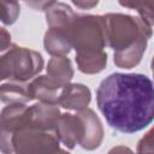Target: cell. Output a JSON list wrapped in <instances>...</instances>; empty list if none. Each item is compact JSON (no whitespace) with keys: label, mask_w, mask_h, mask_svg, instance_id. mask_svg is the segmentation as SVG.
Returning a JSON list of instances; mask_svg holds the SVG:
<instances>
[{"label":"cell","mask_w":154,"mask_h":154,"mask_svg":"<svg viewBox=\"0 0 154 154\" xmlns=\"http://www.w3.org/2000/svg\"><path fill=\"white\" fill-rule=\"evenodd\" d=\"M59 117H60V109L58 105L37 102L28 107L26 128L45 130V131H55V126L59 120Z\"/></svg>","instance_id":"obj_7"},{"label":"cell","mask_w":154,"mask_h":154,"mask_svg":"<svg viewBox=\"0 0 154 154\" xmlns=\"http://www.w3.org/2000/svg\"><path fill=\"white\" fill-rule=\"evenodd\" d=\"M28 106L23 103L7 105L0 112V152L2 154H13V136L28 126Z\"/></svg>","instance_id":"obj_6"},{"label":"cell","mask_w":154,"mask_h":154,"mask_svg":"<svg viewBox=\"0 0 154 154\" xmlns=\"http://www.w3.org/2000/svg\"><path fill=\"white\" fill-rule=\"evenodd\" d=\"M42 69L43 58L34 49L12 43L5 53L0 54V81L29 82Z\"/></svg>","instance_id":"obj_3"},{"label":"cell","mask_w":154,"mask_h":154,"mask_svg":"<svg viewBox=\"0 0 154 154\" xmlns=\"http://www.w3.org/2000/svg\"><path fill=\"white\" fill-rule=\"evenodd\" d=\"M75 60L81 72L85 75H94L101 72L107 64V53L105 51L97 53L76 54Z\"/></svg>","instance_id":"obj_15"},{"label":"cell","mask_w":154,"mask_h":154,"mask_svg":"<svg viewBox=\"0 0 154 154\" xmlns=\"http://www.w3.org/2000/svg\"><path fill=\"white\" fill-rule=\"evenodd\" d=\"M47 76L59 89L64 88L73 77L71 60L66 57H52L47 64Z\"/></svg>","instance_id":"obj_13"},{"label":"cell","mask_w":154,"mask_h":154,"mask_svg":"<svg viewBox=\"0 0 154 154\" xmlns=\"http://www.w3.org/2000/svg\"><path fill=\"white\" fill-rule=\"evenodd\" d=\"M14 154H70L60 148L55 131L24 128L13 136Z\"/></svg>","instance_id":"obj_5"},{"label":"cell","mask_w":154,"mask_h":154,"mask_svg":"<svg viewBox=\"0 0 154 154\" xmlns=\"http://www.w3.org/2000/svg\"><path fill=\"white\" fill-rule=\"evenodd\" d=\"M29 91V82H14L10 81L0 85V101L7 105H16L31 101Z\"/></svg>","instance_id":"obj_14"},{"label":"cell","mask_w":154,"mask_h":154,"mask_svg":"<svg viewBox=\"0 0 154 154\" xmlns=\"http://www.w3.org/2000/svg\"><path fill=\"white\" fill-rule=\"evenodd\" d=\"M136 154H154L153 149V129H150L138 142Z\"/></svg>","instance_id":"obj_18"},{"label":"cell","mask_w":154,"mask_h":154,"mask_svg":"<svg viewBox=\"0 0 154 154\" xmlns=\"http://www.w3.org/2000/svg\"><path fill=\"white\" fill-rule=\"evenodd\" d=\"M96 103L112 129L124 134L141 131L154 118L153 82L142 73H112L97 87Z\"/></svg>","instance_id":"obj_1"},{"label":"cell","mask_w":154,"mask_h":154,"mask_svg":"<svg viewBox=\"0 0 154 154\" xmlns=\"http://www.w3.org/2000/svg\"><path fill=\"white\" fill-rule=\"evenodd\" d=\"M90 100L91 91L87 85L82 83H69L61 88V91L58 95L59 106L76 112L88 108Z\"/></svg>","instance_id":"obj_10"},{"label":"cell","mask_w":154,"mask_h":154,"mask_svg":"<svg viewBox=\"0 0 154 154\" xmlns=\"http://www.w3.org/2000/svg\"><path fill=\"white\" fill-rule=\"evenodd\" d=\"M72 4L75 6H77V7L82 8V10H90V8L95 7L99 4V1H75L73 0Z\"/></svg>","instance_id":"obj_20"},{"label":"cell","mask_w":154,"mask_h":154,"mask_svg":"<svg viewBox=\"0 0 154 154\" xmlns=\"http://www.w3.org/2000/svg\"><path fill=\"white\" fill-rule=\"evenodd\" d=\"M55 134L59 142H61L66 148L73 149L76 144H79V142L83 138L84 135L83 122L77 116V113L60 114L55 126Z\"/></svg>","instance_id":"obj_8"},{"label":"cell","mask_w":154,"mask_h":154,"mask_svg":"<svg viewBox=\"0 0 154 154\" xmlns=\"http://www.w3.org/2000/svg\"><path fill=\"white\" fill-rule=\"evenodd\" d=\"M122 6L124 7H129V8H134L137 11V13L140 14V19L142 22H144L148 26L153 28V7H154V2L153 1H129V2H119Z\"/></svg>","instance_id":"obj_16"},{"label":"cell","mask_w":154,"mask_h":154,"mask_svg":"<svg viewBox=\"0 0 154 154\" xmlns=\"http://www.w3.org/2000/svg\"><path fill=\"white\" fill-rule=\"evenodd\" d=\"M59 88L48 78L47 75H40L29 81V91L32 100L43 103L58 105Z\"/></svg>","instance_id":"obj_12"},{"label":"cell","mask_w":154,"mask_h":154,"mask_svg":"<svg viewBox=\"0 0 154 154\" xmlns=\"http://www.w3.org/2000/svg\"><path fill=\"white\" fill-rule=\"evenodd\" d=\"M11 34L0 26V53H5L11 47Z\"/></svg>","instance_id":"obj_19"},{"label":"cell","mask_w":154,"mask_h":154,"mask_svg":"<svg viewBox=\"0 0 154 154\" xmlns=\"http://www.w3.org/2000/svg\"><path fill=\"white\" fill-rule=\"evenodd\" d=\"M102 17L106 43L114 51V64L120 69H132L138 65L153 35V28L130 14L107 13Z\"/></svg>","instance_id":"obj_2"},{"label":"cell","mask_w":154,"mask_h":154,"mask_svg":"<svg viewBox=\"0 0 154 154\" xmlns=\"http://www.w3.org/2000/svg\"><path fill=\"white\" fill-rule=\"evenodd\" d=\"M107 154H134V152L125 146H116L112 149H109V152Z\"/></svg>","instance_id":"obj_21"},{"label":"cell","mask_w":154,"mask_h":154,"mask_svg":"<svg viewBox=\"0 0 154 154\" xmlns=\"http://www.w3.org/2000/svg\"><path fill=\"white\" fill-rule=\"evenodd\" d=\"M43 46L52 57H65L72 46L69 28H48L43 37Z\"/></svg>","instance_id":"obj_11"},{"label":"cell","mask_w":154,"mask_h":154,"mask_svg":"<svg viewBox=\"0 0 154 154\" xmlns=\"http://www.w3.org/2000/svg\"><path fill=\"white\" fill-rule=\"evenodd\" d=\"M70 40L76 54L102 52L107 46L103 17L75 14L70 24Z\"/></svg>","instance_id":"obj_4"},{"label":"cell","mask_w":154,"mask_h":154,"mask_svg":"<svg viewBox=\"0 0 154 154\" xmlns=\"http://www.w3.org/2000/svg\"><path fill=\"white\" fill-rule=\"evenodd\" d=\"M84 125V135L79 146L87 150H94L100 147L103 140V128L100 118L91 108H84L77 112Z\"/></svg>","instance_id":"obj_9"},{"label":"cell","mask_w":154,"mask_h":154,"mask_svg":"<svg viewBox=\"0 0 154 154\" xmlns=\"http://www.w3.org/2000/svg\"><path fill=\"white\" fill-rule=\"evenodd\" d=\"M19 4L16 1H0V22L12 25L19 16Z\"/></svg>","instance_id":"obj_17"}]
</instances>
